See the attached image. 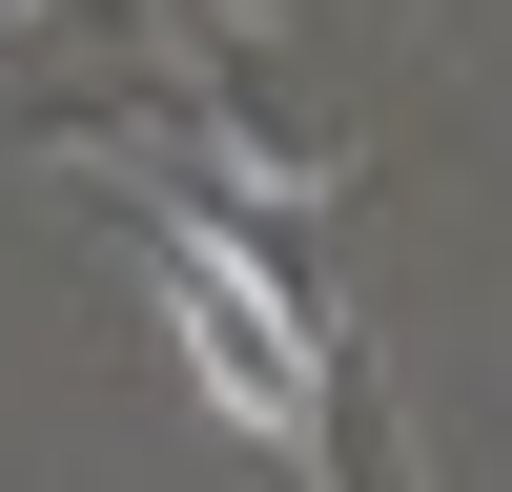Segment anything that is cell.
Wrapping results in <instances>:
<instances>
[{"instance_id":"1","label":"cell","mask_w":512,"mask_h":492,"mask_svg":"<svg viewBox=\"0 0 512 492\" xmlns=\"http://www.w3.org/2000/svg\"><path fill=\"white\" fill-rule=\"evenodd\" d=\"M144 287H164V349H185V390L226 410L246 451H308V431H328V349H308V308H287V287L246 267L205 205H164V226H144Z\"/></svg>"}]
</instances>
